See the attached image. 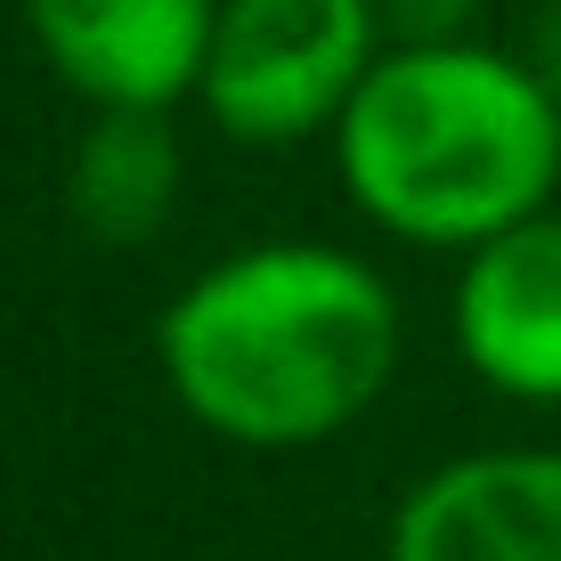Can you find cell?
<instances>
[{
    "instance_id": "7a4b0ae2",
    "label": "cell",
    "mask_w": 561,
    "mask_h": 561,
    "mask_svg": "<svg viewBox=\"0 0 561 561\" xmlns=\"http://www.w3.org/2000/svg\"><path fill=\"white\" fill-rule=\"evenodd\" d=\"M325 147L366 228L456 261L561 196V99L489 42L382 49Z\"/></svg>"
},
{
    "instance_id": "9c48e42d",
    "label": "cell",
    "mask_w": 561,
    "mask_h": 561,
    "mask_svg": "<svg viewBox=\"0 0 561 561\" xmlns=\"http://www.w3.org/2000/svg\"><path fill=\"white\" fill-rule=\"evenodd\" d=\"M520 57L537 66V82L561 99V0H537L529 9V33H520Z\"/></svg>"
},
{
    "instance_id": "5b68a950",
    "label": "cell",
    "mask_w": 561,
    "mask_h": 561,
    "mask_svg": "<svg viewBox=\"0 0 561 561\" xmlns=\"http://www.w3.org/2000/svg\"><path fill=\"white\" fill-rule=\"evenodd\" d=\"M220 0H25L42 66L82 106H154L196 99Z\"/></svg>"
},
{
    "instance_id": "52a82bcc",
    "label": "cell",
    "mask_w": 561,
    "mask_h": 561,
    "mask_svg": "<svg viewBox=\"0 0 561 561\" xmlns=\"http://www.w3.org/2000/svg\"><path fill=\"white\" fill-rule=\"evenodd\" d=\"M187 154L171 114L154 106H90L82 139L66 154V220L99 253H139L180 211Z\"/></svg>"
},
{
    "instance_id": "277c9868",
    "label": "cell",
    "mask_w": 561,
    "mask_h": 561,
    "mask_svg": "<svg viewBox=\"0 0 561 561\" xmlns=\"http://www.w3.org/2000/svg\"><path fill=\"white\" fill-rule=\"evenodd\" d=\"M448 342L480 391L513 408H561V204L496 228L456 261Z\"/></svg>"
},
{
    "instance_id": "6da1fadb",
    "label": "cell",
    "mask_w": 561,
    "mask_h": 561,
    "mask_svg": "<svg viewBox=\"0 0 561 561\" xmlns=\"http://www.w3.org/2000/svg\"><path fill=\"white\" fill-rule=\"evenodd\" d=\"M408 318L366 253L325 237H261L204 261L154 318L163 391L196 432L244 456L342 439L391 391Z\"/></svg>"
},
{
    "instance_id": "3957f363",
    "label": "cell",
    "mask_w": 561,
    "mask_h": 561,
    "mask_svg": "<svg viewBox=\"0 0 561 561\" xmlns=\"http://www.w3.org/2000/svg\"><path fill=\"white\" fill-rule=\"evenodd\" d=\"M382 49L375 0H220L196 106L237 147L334 139Z\"/></svg>"
},
{
    "instance_id": "8992f818",
    "label": "cell",
    "mask_w": 561,
    "mask_h": 561,
    "mask_svg": "<svg viewBox=\"0 0 561 561\" xmlns=\"http://www.w3.org/2000/svg\"><path fill=\"white\" fill-rule=\"evenodd\" d=\"M382 561H561V448L432 463L391 505Z\"/></svg>"
},
{
    "instance_id": "ba28073f",
    "label": "cell",
    "mask_w": 561,
    "mask_h": 561,
    "mask_svg": "<svg viewBox=\"0 0 561 561\" xmlns=\"http://www.w3.org/2000/svg\"><path fill=\"white\" fill-rule=\"evenodd\" d=\"M391 49H432V42H472L480 0H375Z\"/></svg>"
}]
</instances>
